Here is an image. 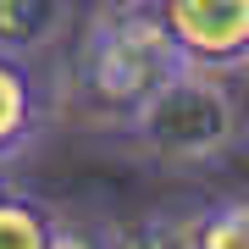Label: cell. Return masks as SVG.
<instances>
[{
    "label": "cell",
    "instance_id": "1",
    "mask_svg": "<svg viewBox=\"0 0 249 249\" xmlns=\"http://www.w3.org/2000/svg\"><path fill=\"white\" fill-rule=\"evenodd\" d=\"M183 72H194V61L166 34L160 11L127 17V22H89L83 50H78V94L89 111L127 127Z\"/></svg>",
    "mask_w": 249,
    "mask_h": 249
},
{
    "label": "cell",
    "instance_id": "2",
    "mask_svg": "<svg viewBox=\"0 0 249 249\" xmlns=\"http://www.w3.org/2000/svg\"><path fill=\"white\" fill-rule=\"evenodd\" d=\"M127 133L160 160H216L238 139V100L222 83V72L194 67L178 83H166L127 122Z\"/></svg>",
    "mask_w": 249,
    "mask_h": 249
},
{
    "label": "cell",
    "instance_id": "3",
    "mask_svg": "<svg viewBox=\"0 0 249 249\" xmlns=\"http://www.w3.org/2000/svg\"><path fill=\"white\" fill-rule=\"evenodd\" d=\"M160 22L199 72L249 67V0H160Z\"/></svg>",
    "mask_w": 249,
    "mask_h": 249
},
{
    "label": "cell",
    "instance_id": "4",
    "mask_svg": "<svg viewBox=\"0 0 249 249\" xmlns=\"http://www.w3.org/2000/svg\"><path fill=\"white\" fill-rule=\"evenodd\" d=\"M45 133V83L22 55L0 50V166Z\"/></svg>",
    "mask_w": 249,
    "mask_h": 249
},
{
    "label": "cell",
    "instance_id": "5",
    "mask_svg": "<svg viewBox=\"0 0 249 249\" xmlns=\"http://www.w3.org/2000/svg\"><path fill=\"white\" fill-rule=\"evenodd\" d=\"M72 22V0H0V50L34 61Z\"/></svg>",
    "mask_w": 249,
    "mask_h": 249
},
{
    "label": "cell",
    "instance_id": "6",
    "mask_svg": "<svg viewBox=\"0 0 249 249\" xmlns=\"http://www.w3.org/2000/svg\"><path fill=\"white\" fill-rule=\"evenodd\" d=\"M55 216L45 199L34 194H0V249H50L55 238Z\"/></svg>",
    "mask_w": 249,
    "mask_h": 249
},
{
    "label": "cell",
    "instance_id": "7",
    "mask_svg": "<svg viewBox=\"0 0 249 249\" xmlns=\"http://www.w3.org/2000/svg\"><path fill=\"white\" fill-rule=\"evenodd\" d=\"M122 249H199V211H160L139 232H122Z\"/></svg>",
    "mask_w": 249,
    "mask_h": 249
},
{
    "label": "cell",
    "instance_id": "8",
    "mask_svg": "<svg viewBox=\"0 0 249 249\" xmlns=\"http://www.w3.org/2000/svg\"><path fill=\"white\" fill-rule=\"evenodd\" d=\"M199 249H249V194L199 211Z\"/></svg>",
    "mask_w": 249,
    "mask_h": 249
},
{
    "label": "cell",
    "instance_id": "9",
    "mask_svg": "<svg viewBox=\"0 0 249 249\" xmlns=\"http://www.w3.org/2000/svg\"><path fill=\"white\" fill-rule=\"evenodd\" d=\"M50 249H122V232L89 216H55V238Z\"/></svg>",
    "mask_w": 249,
    "mask_h": 249
},
{
    "label": "cell",
    "instance_id": "10",
    "mask_svg": "<svg viewBox=\"0 0 249 249\" xmlns=\"http://www.w3.org/2000/svg\"><path fill=\"white\" fill-rule=\"evenodd\" d=\"M83 6H89V22H127L160 11V0H83Z\"/></svg>",
    "mask_w": 249,
    "mask_h": 249
}]
</instances>
